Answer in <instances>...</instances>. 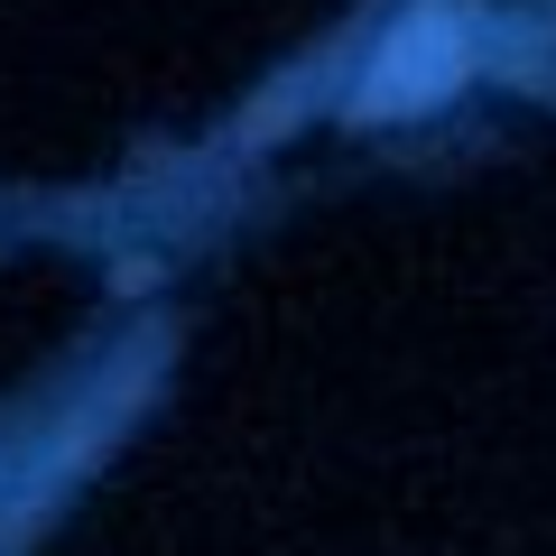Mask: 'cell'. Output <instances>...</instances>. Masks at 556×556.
<instances>
[{"mask_svg":"<svg viewBox=\"0 0 556 556\" xmlns=\"http://www.w3.org/2000/svg\"><path fill=\"white\" fill-rule=\"evenodd\" d=\"M464 84V28L455 10H408V20L380 38L371 75H362L353 112L362 121H399V112H427V102H445Z\"/></svg>","mask_w":556,"mask_h":556,"instance_id":"1","label":"cell"}]
</instances>
